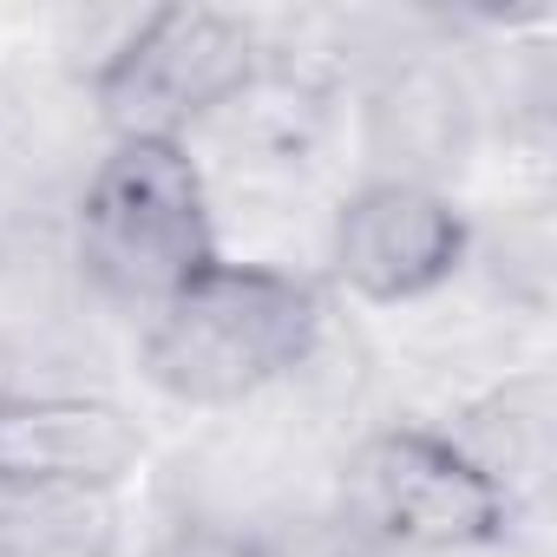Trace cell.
<instances>
[{
    "label": "cell",
    "instance_id": "obj_1",
    "mask_svg": "<svg viewBox=\"0 0 557 557\" xmlns=\"http://www.w3.org/2000/svg\"><path fill=\"white\" fill-rule=\"evenodd\" d=\"M329 335V289L275 262L216 256L145 315L138 374L177 407H243L289 381Z\"/></svg>",
    "mask_w": 557,
    "mask_h": 557
},
{
    "label": "cell",
    "instance_id": "obj_2",
    "mask_svg": "<svg viewBox=\"0 0 557 557\" xmlns=\"http://www.w3.org/2000/svg\"><path fill=\"white\" fill-rule=\"evenodd\" d=\"M73 249L86 283L138 315L197 283L223 249H216L210 184L190 145H138V138L106 145L73 210Z\"/></svg>",
    "mask_w": 557,
    "mask_h": 557
},
{
    "label": "cell",
    "instance_id": "obj_3",
    "mask_svg": "<svg viewBox=\"0 0 557 557\" xmlns=\"http://www.w3.org/2000/svg\"><path fill=\"white\" fill-rule=\"evenodd\" d=\"M262 79V40L230 8H151L92 66V106L112 145H184Z\"/></svg>",
    "mask_w": 557,
    "mask_h": 557
},
{
    "label": "cell",
    "instance_id": "obj_4",
    "mask_svg": "<svg viewBox=\"0 0 557 557\" xmlns=\"http://www.w3.org/2000/svg\"><path fill=\"white\" fill-rule=\"evenodd\" d=\"M342 511L361 537L413 557L511 544L524 498L453 440V426H374L342 466Z\"/></svg>",
    "mask_w": 557,
    "mask_h": 557
},
{
    "label": "cell",
    "instance_id": "obj_5",
    "mask_svg": "<svg viewBox=\"0 0 557 557\" xmlns=\"http://www.w3.org/2000/svg\"><path fill=\"white\" fill-rule=\"evenodd\" d=\"M472 262V216L446 184L368 177L342 197L329 230V275L368 309H400L440 296Z\"/></svg>",
    "mask_w": 557,
    "mask_h": 557
},
{
    "label": "cell",
    "instance_id": "obj_6",
    "mask_svg": "<svg viewBox=\"0 0 557 557\" xmlns=\"http://www.w3.org/2000/svg\"><path fill=\"white\" fill-rule=\"evenodd\" d=\"M145 459V426L106 394L8 387L0 394V492L112 498Z\"/></svg>",
    "mask_w": 557,
    "mask_h": 557
},
{
    "label": "cell",
    "instance_id": "obj_7",
    "mask_svg": "<svg viewBox=\"0 0 557 557\" xmlns=\"http://www.w3.org/2000/svg\"><path fill=\"white\" fill-rule=\"evenodd\" d=\"M466 132H472V99L466 86L433 66V60H413L387 79V92L374 99V138L381 151H394V164L381 177H413V184H440L446 164H459L466 151Z\"/></svg>",
    "mask_w": 557,
    "mask_h": 557
},
{
    "label": "cell",
    "instance_id": "obj_8",
    "mask_svg": "<svg viewBox=\"0 0 557 557\" xmlns=\"http://www.w3.org/2000/svg\"><path fill=\"white\" fill-rule=\"evenodd\" d=\"M0 557H119V505L99 492H0Z\"/></svg>",
    "mask_w": 557,
    "mask_h": 557
},
{
    "label": "cell",
    "instance_id": "obj_9",
    "mask_svg": "<svg viewBox=\"0 0 557 557\" xmlns=\"http://www.w3.org/2000/svg\"><path fill=\"white\" fill-rule=\"evenodd\" d=\"M145 557H275L256 531H243V524H223V518H184V524H171Z\"/></svg>",
    "mask_w": 557,
    "mask_h": 557
}]
</instances>
